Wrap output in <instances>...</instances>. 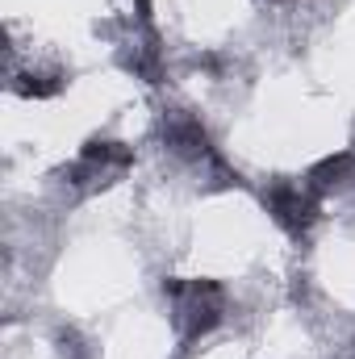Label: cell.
Segmentation results:
<instances>
[{"mask_svg":"<svg viewBox=\"0 0 355 359\" xmlns=\"http://www.w3.org/2000/svg\"><path fill=\"white\" fill-rule=\"evenodd\" d=\"M80 159L96 163L105 176H121V172L134 163V151H130L126 142H117V138H88L84 151H80Z\"/></svg>","mask_w":355,"mask_h":359,"instance_id":"cell-5","label":"cell"},{"mask_svg":"<svg viewBox=\"0 0 355 359\" xmlns=\"http://www.w3.org/2000/svg\"><path fill=\"white\" fill-rule=\"evenodd\" d=\"M67 84V76L59 72V67H34V72H25V76H17V84L13 88L21 92V96H55V92H63Z\"/></svg>","mask_w":355,"mask_h":359,"instance_id":"cell-6","label":"cell"},{"mask_svg":"<svg viewBox=\"0 0 355 359\" xmlns=\"http://www.w3.org/2000/svg\"><path fill=\"white\" fill-rule=\"evenodd\" d=\"M163 142H168V151L184 159V163H205V159H213L217 151H213V142H209V130L192 117V113H163Z\"/></svg>","mask_w":355,"mask_h":359,"instance_id":"cell-3","label":"cell"},{"mask_svg":"<svg viewBox=\"0 0 355 359\" xmlns=\"http://www.w3.org/2000/svg\"><path fill=\"white\" fill-rule=\"evenodd\" d=\"M264 205L272 213V222L284 230V234H305L314 222H318V192L309 184H272L264 192Z\"/></svg>","mask_w":355,"mask_h":359,"instance_id":"cell-2","label":"cell"},{"mask_svg":"<svg viewBox=\"0 0 355 359\" xmlns=\"http://www.w3.org/2000/svg\"><path fill=\"white\" fill-rule=\"evenodd\" d=\"M305 184H309L318 196H330V192H347V188H355V151H339V155L318 159V163L305 172Z\"/></svg>","mask_w":355,"mask_h":359,"instance_id":"cell-4","label":"cell"},{"mask_svg":"<svg viewBox=\"0 0 355 359\" xmlns=\"http://www.w3.org/2000/svg\"><path fill=\"white\" fill-rule=\"evenodd\" d=\"M351 359H355V351H351Z\"/></svg>","mask_w":355,"mask_h":359,"instance_id":"cell-7","label":"cell"},{"mask_svg":"<svg viewBox=\"0 0 355 359\" xmlns=\"http://www.w3.org/2000/svg\"><path fill=\"white\" fill-rule=\"evenodd\" d=\"M163 292L172 297L176 334L184 343L205 339L226 313V288L217 280H163Z\"/></svg>","mask_w":355,"mask_h":359,"instance_id":"cell-1","label":"cell"}]
</instances>
